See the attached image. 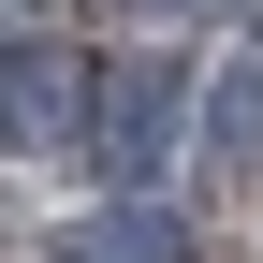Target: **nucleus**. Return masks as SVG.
I'll return each instance as SVG.
<instances>
[{
    "instance_id": "1",
    "label": "nucleus",
    "mask_w": 263,
    "mask_h": 263,
    "mask_svg": "<svg viewBox=\"0 0 263 263\" xmlns=\"http://www.w3.org/2000/svg\"><path fill=\"white\" fill-rule=\"evenodd\" d=\"M88 146L117 161V190H146L176 146H205V103H190V59L176 44H146V59H117L103 73V117H88Z\"/></svg>"
},
{
    "instance_id": "2",
    "label": "nucleus",
    "mask_w": 263,
    "mask_h": 263,
    "mask_svg": "<svg viewBox=\"0 0 263 263\" xmlns=\"http://www.w3.org/2000/svg\"><path fill=\"white\" fill-rule=\"evenodd\" d=\"M0 117H15V161H44V146H88L103 88H88V59L59 44V29H15V44H0Z\"/></svg>"
},
{
    "instance_id": "3",
    "label": "nucleus",
    "mask_w": 263,
    "mask_h": 263,
    "mask_svg": "<svg viewBox=\"0 0 263 263\" xmlns=\"http://www.w3.org/2000/svg\"><path fill=\"white\" fill-rule=\"evenodd\" d=\"M176 249H190V234L146 205V190H117V205H88L73 234H59V263H176Z\"/></svg>"
},
{
    "instance_id": "4",
    "label": "nucleus",
    "mask_w": 263,
    "mask_h": 263,
    "mask_svg": "<svg viewBox=\"0 0 263 263\" xmlns=\"http://www.w3.org/2000/svg\"><path fill=\"white\" fill-rule=\"evenodd\" d=\"M205 161H263V59L205 73Z\"/></svg>"
},
{
    "instance_id": "5",
    "label": "nucleus",
    "mask_w": 263,
    "mask_h": 263,
    "mask_svg": "<svg viewBox=\"0 0 263 263\" xmlns=\"http://www.w3.org/2000/svg\"><path fill=\"white\" fill-rule=\"evenodd\" d=\"M88 15H117V29H132V44H190V29H205V15H219V0H88Z\"/></svg>"
}]
</instances>
